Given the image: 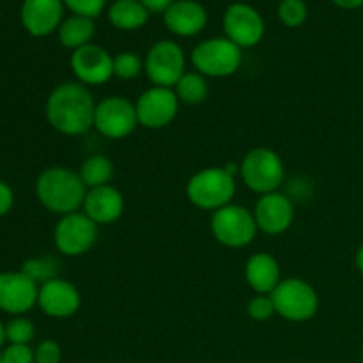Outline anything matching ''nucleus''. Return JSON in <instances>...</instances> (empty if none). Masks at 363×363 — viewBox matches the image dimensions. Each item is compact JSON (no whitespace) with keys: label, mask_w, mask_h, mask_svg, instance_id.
<instances>
[{"label":"nucleus","mask_w":363,"mask_h":363,"mask_svg":"<svg viewBox=\"0 0 363 363\" xmlns=\"http://www.w3.org/2000/svg\"><path fill=\"white\" fill-rule=\"evenodd\" d=\"M96 105L98 103H94L87 85L80 82H66L50 94L46 117L59 133L78 137L94 128Z\"/></svg>","instance_id":"f257e3e1"},{"label":"nucleus","mask_w":363,"mask_h":363,"mask_svg":"<svg viewBox=\"0 0 363 363\" xmlns=\"http://www.w3.org/2000/svg\"><path fill=\"white\" fill-rule=\"evenodd\" d=\"M35 194L48 211L66 216L84 208L87 188L78 172L66 167H50L38 177Z\"/></svg>","instance_id":"f03ea898"},{"label":"nucleus","mask_w":363,"mask_h":363,"mask_svg":"<svg viewBox=\"0 0 363 363\" xmlns=\"http://www.w3.org/2000/svg\"><path fill=\"white\" fill-rule=\"evenodd\" d=\"M236 195V177L223 167H208L190 177L186 184V197L195 208L204 211H218L233 204Z\"/></svg>","instance_id":"7ed1b4c3"},{"label":"nucleus","mask_w":363,"mask_h":363,"mask_svg":"<svg viewBox=\"0 0 363 363\" xmlns=\"http://www.w3.org/2000/svg\"><path fill=\"white\" fill-rule=\"evenodd\" d=\"M241 179L248 190L255 194H273L286 177L284 162L273 149L257 147L247 152L240 165Z\"/></svg>","instance_id":"20e7f679"},{"label":"nucleus","mask_w":363,"mask_h":363,"mask_svg":"<svg viewBox=\"0 0 363 363\" xmlns=\"http://www.w3.org/2000/svg\"><path fill=\"white\" fill-rule=\"evenodd\" d=\"M275 312L293 323H303L319 311V296L314 287L301 279H284L272 294Z\"/></svg>","instance_id":"39448f33"},{"label":"nucleus","mask_w":363,"mask_h":363,"mask_svg":"<svg viewBox=\"0 0 363 363\" xmlns=\"http://www.w3.org/2000/svg\"><path fill=\"white\" fill-rule=\"evenodd\" d=\"M241 48L227 38H213L199 43L191 52V64L197 73L211 78H225L241 66Z\"/></svg>","instance_id":"423d86ee"},{"label":"nucleus","mask_w":363,"mask_h":363,"mask_svg":"<svg viewBox=\"0 0 363 363\" xmlns=\"http://www.w3.org/2000/svg\"><path fill=\"white\" fill-rule=\"evenodd\" d=\"M254 213L245 206L229 204L211 216V233L220 245L227 248L248 247L257 236Z\"/></svg>","instance_id":"0eeeda50"},{"label":"nucleus","mask_w":363,"mask_h":363,"mask_svg":"<svg viewBox=\"0 0 363 363\" xmlns=\"http://www.w3.org/2000/svg\"><path fill=\"white\" fill-rule=\"evenodd\" d=\"M184 52L177 43L158 41L151 46L144 60V71L152 85L158 87H176L177 82L186 73Z\"/></svg>","instance_id":"6e6552de"},{"label":"nucleus","mask_w":363,"mask_h":363,"mask_svg":"<svg viewBox=\"0 0 363 363\" xmlns=\"http://www.w3.org/2000/svg\"><path fill=\"white\" fill-rule=\"evenodd\" d=\"M138 126L135 103L123 96H108L96 105L94 128L110 140H121Z\"/></svg>","instance_id":"1a4fd4ad"},{"label":"nucleus","mask_w":363,"mask_h":363,"mask_svg":"<svg viewBox=\"0 0 363 363\" xmlns=\"http://www.w3.org/2000/svg\"><path fill=\"white\" fill-rule=\"evenodd\" d=\"M55 247L67 257L87 254L98 241V225L84 211L62 216L53 233Z\"/></svg>","instance_id":"9d476101"},{"label":"nucleus","mask_w":363,"mask_h":363,"mask_svg":"<svg viewBox=\"0 0 363 363\" xmlns=\"http://www.w3.org/2000/svg\"><path fill=\"white\" fill-rule=\"evenodd\" d=\"M135 108H137L138 126L147 130H162L176 119L179 99L174 89L152 85L151 89L142 92L135 103Z\"/></svg>","instance_id":"9b49d317"},{"label":"nucleus","mask_w":363,"mask_h":363,"mask_svg":"<svg viewBox=\"0 0 363 363\" xmlns=\"http://www.w3.org/2000/svg\"><path fill=\"white\" fill-rule=\"evenodd\" d=\"M223 30L227 39L240 48L255 46L264 35V21L261 14L248 4H233L223 16Z\"/></svg>","instance_id":"f8f14e48"},{"label":"nucleus","mask_w":363,"mask_h":363,"mask_svg":"<svg viewBox=\"0 0 363 363\" xmlns=\"http://www.w3.org/2000/svg\"><path fill=\"white\" fill-rule=\"evenodd\" d=\"M71 69L84 85H103L113 77V59L98 45H85L71 55Z\"/></svg>","instance_id":"ddd939ff"},{"label":"nucleus","mask_w":363,"mask_h":363,"mask_svg":"<svg viewBox=\"0 0 363 363\" xmlns=\"http://www.w3.org/2000/svg\"><path fill=\"white\" fill-rule=\"evenodd\" d=\"M252 213H254L257 229L269 236H279L286 233L294 222L293 202L279 191L261 195Z\"/></svg>","instance_id":"4468645a"},{"label":"nucleus","mask_w":363,"mask_h":363,"mask_svg":"<svg viewBox=\"0 0 363 363\" xmlns=\"http://www.w3.org/2000/svg\"><path fill=\"white\" fill-rule=\"evenodd\" d=\"M38 305L50 318H71L82 305V296L77 287L64 279H50L39 287Z\"/></svg>","instance_id":"2eb2a0df"},{"label":"nucleus","mask_w":363,"mask_h":363,"mask_svg":"<svg viewBox=\"0 0 363 363\" xmlns=\"http://www.w3.org/2000/svg\"><path fill=\"white\" fill-rule=\"evenodd\" d=\"M39 289L34 280L21 273L0 275V308L11 314H23L38 303Z\"/></svg>","instance_id":"dca6fc26"},{"label":"nucleus","mask_w":363,"mask_h":363,"mask_svg":"<svg viewBox=\"0 0 363 363\" xmlns=\"http://www.w3.org/2000/svg\"><path fill=\"white\" fill-rule=\"evenodd\" d=\"M84 213L96 225H108V223L117 222L124 213L123 194L112 184L87 190Z\"/></svg>","instance_id":"f3484780"},{"label":"nucleus","mask_w":363,"mask_h":363,"mask_svg":"<svg viewBox=\"0 0 363 363\" xmlns=\"http://www.w3.org/2000/svg\"><path fill=\"white\" fill-rule=\"evenodd\" d=\"M62 13V0H25L21 6V23L32 35L41 38L59 27Z\"/></svg>","instance_id":"a211bd4d"},{"label":"nucleus","mask_w":363,"mask_h":363,"mask_svg":"<svg viewBox=\"0 0 363 363\" xmlns=\"http://www.w3.org/2000/svg\"><path fill=\"white\" fill-rule=\"evenodd\" d=\"M208 13L194 0H177L165 11V25L170 32L183 38L199 34L206 27Z\"/></svg>","instance_id":"6ab92c4d"},{"label":"nucleus","mask_w":363,"mask_h":363,"mask_svg":"<svg viewBox=\"0 0 363 363\" xmlns=\"http://www.w3.org/2000/svg\"><path fill=\"white\" fill-rule=\"evenodd\" d=\"M245 280L257 294H272L282 282L279 261L268 252L254 254L245 266Z\"/></svg>","instance_id":"aec40b11"},{"label":"nucleus","mask_w":363,"mask_h":363,"mask_svg":"<svg viewBox=\"0 0 363 363\" xmlns=\"http://www.w3.org/2000/svg\"><path fill=\"white\" fill-rule=\"evenodd\" d=\"M108 18L121 30H135L147 23L149 11L140 0H117L110 7Z\"/></svg>","instance_id":"412c9836"},{"label":"nucleus","mask_w":363,"mask_h":363,"mask_svg":"<svg viewBox=\"0 0 363 363\" xmlns=\"http://www.w3.org/2000/svg\"><path fill=\"white\" fill-rule=\"evenodd\" d=\"M96 34V25L91 18L71 16L59 27V39L62 46L74 50L85 45H91V39Z\"/></svg>","instance_id":"4be33fe9"},{"label":"nucleus","mask_w":363,"mask_h":363,"mask_svg":"<svg viewBox=\"0 0 363 363\" xmlns=\"http://www.w3.org/2000/svg\"><path fill=\"white\" fill-rule=\"evenodd\" d=\"M78 176L84 181L85 188L92 190V188L106 186L110 184L113 177V163L112 160L106 158L103 155L89 156L84 163H82Z\"/></svg>","instance_id":"5701e85b"},{"label":"nucleus","mask_w":363,"mask_h":363,"mask_svg":"<svg viewBox=\"0 0 363 363\" xmlns=\"http://www.w3.org/2000/svg\"><path fill=\"white\" fill-rule=\"evenodd\" d=\"M179 103L184 105H199L204 101L209 94V84L204 74L201 73H184L181 80L174 87Z\"/></svg>","instance_id":"b1692460"},{"label":"nucleus","mask_w":363,"mask_h":363,"mask_svg":"<svg viewBox=\"0 0 363 363\" xmlns=\"http://www.w3.org/2000/svg\"><path fill=\"white\" fill-rule=\"evenodd\" d=\"M142 69H144V62L137 53L123 52L113 57V77L119 80H135Z\"/></svg>","instance_id":"393cba45"},{"label":"nucleus","mask_w":363,"mask_h":363,"mask_svg":"<svg viewBox=\"0 0 363 363\" xmlns=\"http://www.w3.org/2000/svg\"><path fill=\"white\" fill-rule=\"evenodd\" d=\"M308 16L307 4L303 0H282L279 6V18L286 27H300Z\"/></svg>","instance_id":"a878e982"},{"label":"nucleus","mask_w":363,"mask_h":363,"mask_svg":"<svg viewBox=\"0 0 363 363\" xmlns=\"http://www.w3.org/2000/svg\"><path fill=\"white\" fill-rule=\"evenodd\" d=\"M247 314L254 321H268V319H272L277 314L272 296L269 294H257V296L252 298L247 305Z\"/></svg>","instance_id":"bb28decb"},{"label":"nucleus","mask_w":363,"mask_h":363,"mask_svg":"<svg viewBox=\"0 0 363 363\" xmlns=\"http://www.w3.org/2000/svg\"><path fill=\"white\" fill-rule=\"evenodd\" d=\"M35 335V328L28 319H14L7 325L6 328V339L9 340L11 344H25L27 346Z\"/></svg>","instance_id":"cd10ccee"},{"label":"nucleus","mask_w":363,"mask_h":363,"mask_svg":"<svg viewBox=\"0 0 363 363\" xmlns=\"http://www.w3.org/2000/svg\"><path fill=\"white\" fill-rule=\"evenodd\" d=\"M77 16L85 18H96L101 14L103 7H105L106 0H62Z\"/></svg>","instance_id":"c85d7f7f"},{"label":"nucleus","mask_w":363,"mask_h":363,"mask_svg":"<svg viewBox=\"0 0 363 363\" xmlns=\"http://www.w3.org/2000/svg\"><path fill=\"white\" fill-rule=\"evenodd\" d=\"M4 363H35V353L25 344H11L2 354Z\"/></svg>","instance_id":"c756f323"},{"label":"nucleus","mask_w":363,"mask_h":363,"mask_svg":"<svg viewBox=\"0 0 363 363\" xmlns=\"http://www.w3.org/2000/svg\"><path fill=\"white\" fill-rule=\"evenodd\" d=\"M62 351L55 340H45L35 350V363H60Z\"/></svg>","instance_id":"7c9ffc66"},{"label":"nucleus","mask_w":363,"mask_h":363,"mask_svg":"<svg viewBox=\"0 0 363 363\" xmlns=\"http://www.w3.org/2000/svg\"><path fill=\"white\" fill-rule=\"evenodd\" d=\"M23 273L30 277L34 282H38V280L41 279L43 284H45L46 280L55 279V277H52L53 275L52 266H48V262L46 261H28L27 264H25Z\"/></svg>","instance_id":"2f4dec72"},{"label":"nucleus","mask_w":363,"mask_h":363,"mask_svg":"<svg viewBox=\"0 0 363 363\" xmlns=\"http://www.w3.org/2000/svg\"><path fill=\"white\" fill-rule=\"evenodd\" d=\"M13 208V191L6 183L0 181V216L6 215Z\"/></svg>","instance_id":"473e14b6"},{"label":"nucleus","mask_w":363,"mask_h":363,"mask_svg":"<svg viewBox=\"0 0 363 363\" xmlns=\"http://www.w3.org/2000/svg\"><path fill=\"white\" fill-rule=\"evenodd\" d=\"M149 13H165L176 0H140Z\"/></svg>","instance_id":"72a5a7b5"},{"label":"nucleus","mask_w":363,"mask_h":363,"mask_svg":"<svg viewBox=\"0 0 363 363\" xmlns=\"http://www.w3.org/2000/svg\"><path fill=\"white\" fill-rule=\"evenodd\" d=\"M332 2L342 9H357V7L363 6V0H332Z\"/></svg>","instance_id":"f704fd0d"},{"label":"nucleus","mask_w":363,"mask_h":363,"mask_svg":"<svg viewBox=\"0 0 363 363\" xmlns=\"http://www.w3.org/2000/svg\"><path fill=\"white\" fill-rule=\"evenodd\" d=\"M357 268L360 269V273L363 275V243L360 245V248H358L357 252Z\"/></svg>","instance_id":"c9c22d12"},{"label":"nucleus","mask_w":363,"mask_h":363,"mask_svg":"<svg viewBox=\"0 0 363 363\" xmlns=\"http://www.w3.org/2000/svg\"><path fill=\"white\" fill-rule=\"evenodd\" d=\"M4 340H6V328H4V325L0 323V346L4 344Z\"/></svg>","instance_id":"e433bc0d"},{"label":"nucleus","mask_w":363,"mask_h":363,"mask_svg":"<svg viewBox=\"0 0 363 363\" xmlns=\"http://www.w3.org/2000/svg\"><path fill=\"white\" fill-rule=\"evenodd\" d=\"M362 363H363V350H362Z\"/></svg>","instance_id":"4c0bfd02"},{"label":"nucleus","mask_w":363,"mask_h":363,"mask_svg":"<svg viewBox=\"0 0 363 363\" xmlns=\"http://www.w3.org/2000/svg\"><path fill=\"white\" fill-rule=\"evenodd\" d=\"M0 363H4V362H2V357H0Z\"/></svg>","instance_id":"58836bf2"}]
</instances>
